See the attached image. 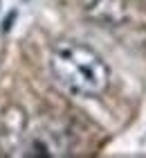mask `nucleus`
I'll return each instance as SVG.
<instances>
[{"label":"nucleus","instance_id":"f03ea898","mask_svg":"<svg viewBox=\"0 0 146 158\" xmlns=\"http://www.w3.org/2000/svg\"><path fill=\"white\" fill-rule=\"evenodd\" d=\"M83 14L94 23L121 25L130 18L128 0H83Z\"/></svg>","mask_w":146,"mask_h":158},{"label":"nucleus","instance_id":"f257e3e1","mask_svg":"<svg viewBox=\"0 0 146 158\" xmlns=\"http://www.w3.org/2000/svg\"><path fill=\"white\" fill-rule=\"evenodd\" d=\"M49 70L65 90L81 97L104 95L110 86V68L104 56L81 41L63 39L54 43Z\"/></svg>","mask_w":146,"mask_h":158},{"label":"nucleus","instance_id":"7ed1b4c3","mask_svg":"<svg viewBox=\"0 0 146 158\" xmlns=\"http://www.w3.org/2000/svg\"><path fill=\"white\" fill-rule=\"evenodd\" d=\"M27 156H63L68 154L65 152V147L61 145V142L54 140V133H36L32 140L27 142Z\"/></svg>","mask_w":146,"mask_h":158}]
</instances>
